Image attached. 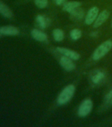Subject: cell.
Here are the masks:
<instances>
[{
	"instance_id": "obj_19",
	"label": "cell",
	"mask_w": 112,
	"mask_h": 127,
	"mask_svg": "<svg viewBox=\"0 0 112 127\" xmlns=\"http://www.w3.org/2000/svg\"><path fill=\"white\" fill-rule=\"evenodd\" d=\"M67 0H53V1L55 3L56 5H63L64 3H65Z\"/></svg>"
},
{
	"instance_id": "obj_15",
	"label": "cell",
	"mask_w": 112,
	"mask_h": 127,
	"mask_svg": "<svg viewBox=\"0 0 112 127\" xmlns=\"http://www.w3.org/2000/svg\"><path fill=\"white\" fill-rule=\"evenodd\" d=\"M53 36L55 40L57 42L62 41L64 38V32L62 30L55 29L53 31Z\"/></svg>"
},
{
	"instance_id": "obj_21",
	"label": "cell",
	"mask_w": 112,
	"mask_h": 127,
	"mask_svg": "<svg viewBox=\"0 0 112 127\" xmlns=\"http://www.w3.org/2000/svg\"><path fill=\"white\" fill-rule=\"evenodd\" d=\"M0 36H1V34H0Z\"/></svg>"
},
{
	"instance_id": "obj_2",
	"label": "cell",
	"mask_w": 112,
	"mask_h": 127,
	"mask_svg": "<svg viewBox=\"0 0 112 127\" xmlns=\"http://www.w3.org/2000/svg\"><path fill=\"white\" fill-rule=\"evenodd\" d=\"M112 48V41L106 40L101 44L92 54V58L94 60H98L106 56Z\"/></svg>"
},
{
	"instance_id": "obj_5",
	"label": "cell",
	"mask_w": 112,
	"mask_h": 127,
	"mask_svg": "<svg viewBox=\"0 0 112 127\" xmlns=\"http://www.w3.org/2000/svg\"><path fill=\"white\" fill-rule=\"evenodd\" d=\"M99 9L97 7H93L87 13L85 18V23L87 25H91L96 19L98 15Z\"/></svg>"
},
{
	"instance_id": "obj_14",
	"label": "cell",
	"mask_w": 112,
	"mask_h": 127,
	"mask_svg": "<svg viewBox=\"0 0 112 127\" xmlns=\"http://www.w3.org/2000/svg\"><path fill=\"white\" fill-rule=\"evenodd\" d=\"M69 13L71 15V18L73 20L81 19L85 16V11H84V10L83 9L80 8V7L75 9L73 11L70 12Z\"/></svg>"
},
{
	"instance_id": "obj_20",
	"label": "cell",
	"mask_w": 112,
	"mask_h": 127,
	"mask_svg": "<svg viewBox=\"0 0 112 127\" xmlns=\"http://www.w3.org/2000/svg\"></svg>"
},
{
	"instance_id": "obj_9",
	"label": "cell",
	"mask_w": 112,
	"mask_h": 127,
	"mask_svg": "<svg viewBox=\"0 0 112 127\" xmlns=\"http://www.w3.org/2000/svg\"><path fill=\"white\" fill-rule=\"evenodd\" d=\"M31 36L34 39L40 42H45L47 40V36L46 34L38 29H34L31 31Z\"/></svg>"
},
{
	"instance_id": "obj_17",
	"label": "cell",
	"mask_w": 112,
	"mask_h": 127,
	"mask_svg": "<svg viewBox=\"0 0 112 127\" xmlns=\"http://www.w3.org/2000/svg\"><path fill=\"white\" fill-rule=\"evenodd\" d=\"M34 3H35L36 5L38 8L44 9L47 7V4H48V1L47 0H35Z\"/></svg>"
},
{
	"instance_id": "obj_3",
	"label": "cell",
	"mask_w": 112,
	"mask_h": 127,
	"mask_svg": "<svg viewBox=\"0 0 112 127\" xmlns=\"http://www.w3.org/2000/svg\"><path fill=\"white\" fill-rule=\"evenodd\" d=\"M92 107L93 103L90 99H86L83 100L78 109V115L79 117H87L92 111Z\"/></svg>"
},
{
	"instance_id": "obj_12",
	"label": "cell",
	"mask_w": 112,
	"mask_h": 127,
	"mask_svg": "<svg viewBox=\"0 0 112 127\" xmlns=\"http://www.w3.org/2000/svg\"><path fill=\"white\" fill-rule=\"evenodd\" d=\"M81 2L77 1H69L63 4V11L66 12L70 13L72 11L76 9L77 7H79L81 5Z\"/></svg>"
},
{
	"instance_id": "obj_6",
	"label": "cell",
	"mask_w": 112,
	"mask_h": 127,
	"mask_svg": "<svg viewBox=\"0 0 112 127\" xmlns=\"http://www.w3.org/2000/svg\"><path fill=\"white\" fill-rule=\"evenodd\" d=\"M59 63L66 71H73V69H75V64L73 63V62L71 60V58L65 56H63L60 58Z\"/></svg>"
},
{
	"instance_id": "obj_13",
	"label": "cell",
	"mask_w": 112,
	"mask_h": 127,
	"mask_svg": "<svg viewBox=\"0 0 112 127\" xmlns=\"http://www.w3.org/2000/svg\"><path fill=\"white\" fill-rule=\"evenodd\" d=\"M36 23L38 25V26L42 29H45L50 23L49 19L46 17L45 16L42 15H37V17L36 18Z\"/></svg>"
},
{
	"instance_id": "obj_18",
	"label": "cell",
	"mask_w": 112,
	"mask_h": 127,
	"mask_svg": "<svg viewBox=\"0 0 112 127\" xmlns=\"http://www.w3.org/2000/svg\"><path fill=\"white\" fill-rule=\"evenodd\" d=\"M105 100L108 104L112 105V89L106 94V97H105Z\"/></svg>"
},
{
	"instance_id": "obj_11",
	"label": "cell",
	"mask_w": 112,
	"mask_h": 127,
	"mask_svg": "<svg viewBox=\"0 0 112 127\" xmlns=\"http://www.w3.org/2000/svg\"><path fill=\"white\" fill-rule=\"evenodd\" d=\"M105 77H106V75L104 71H101V70H97L92 75L91 79H92L93 83L100 84L104 79Z\"/></svg>"
},
{
	"instance_id": "obj_10",
	"label": "cell",
	"mask_w": 112,
	"mask_h": 127,
	"mask_svg": "<svg viewBox=\"0 0 112 127\" xmlns=\"http://www.w3.org/2000/svg\"><path fill=\"white\" fill-rule=\"evenodd\" d=\"M0 14L3 16L4 17L7 19H11L13 16V13L11 9L6 4L1 1H0Z\"/></svg>"
},
{
	"instance_id": "obj_7",
	"label": "cell",
	"mask_w": 112,
	"mask_h": 127,
	"mask_svg": "<svg viewBox=\"0 0 112 127\" xmlns=\"http://www.w3.org/2000/svg\"><path fill=\"white\" fill-rule=\"evenodd\" d=\"M0 34L3 35L16 36L19 34V31L14 26H3L0 27Z\"/></svg>"
},
{
	"instance_id": "obj_4",
	"label": "cell",
	"mask_w": 112,
	"mask_h": 127,
	"mask_svg": "<svg viewBox=\"0 0 112 127\" xmlns=\"http://www.w3.org/2000/svg\"><path fill=\"white\" fill-rule=\"evenodd\" d=\"M56 50L57 52H59V53H61V54H63L64 56L72 60H78L81 57V56L78 52L71 50L67 49V48H65L57 47L56 48Z\"/></svg>"
},
{
	"instance_id": "obj_8",
	"label": "cell",
	"mask_w": 112,
	"mask_h": 127,
	"mask_svg": "<svg viewBox=\"0 0 112 127\" xmlns=\"http://www.w3.org/2000/svg\"><path fill=\"white\" fill-rule=\"evenodd\" d=\"M109 16H110V12L108 10H104L103 11L101 12L98 15L96 19L95 20L94 27L97 28L102 25L108 19Z\"/></svg>"
},
{
	"instance_id": "obj_1",
	"label": "cell",
	"mask_w": 112,
	"mask_h": 127,
	"mask_svg": "<svg viewBox=\"0 0 112 127\" xmlns=\"http://www.w3.org/2000/svg\"><path fill=\"white\" fill-rule=\"evenodd\" d=\"M75 91V87L73 85L71 84V85L66 86L62 90V91L60 93V94L57 97V104L59 105H62L68 103L73 97Z\"/></svg>"
},
{
	"instance_id": "obj_16",
	"label": "cell",
	"mask_w": 112,
	"mask_h": 127,
	"mask_svg": "<svg viewBox=\"0 0 112 127\" xmlns=\"http://www.w3.org/2000/svg\"><path fill=\"white\" fill-rule=\"evenodd\" d=\"M82 36V32L79 29H75L72 30L70 32V36L73 40H77L79 39Z\"/></svg>"
}]
</instances>
